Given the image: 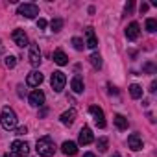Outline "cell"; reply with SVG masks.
I'll return each instance as SVG.
<instances>
[{"label":"cell","instance_id":"1","mask_svg":"<svg viewBox=\"0 0 157 157\" xmlns=\"http://www.w3.org/2000/svg\"><path fill=\"white\" fill-rule=\"evenodd\" d=\"M35 150L41 157H52L56 153V144L50 137H41L37 139V144H35Z\"/></svg>","mask_w":157,"mask_h":157},{"label":"cell","instance_id":"2","mask_svg":"<svg viewBox=\"0 0 157 157\" xmlns=\"http://www.w3.org/2000/svg\"><path fill=\"white\" fill-rule=\"evenodd\" d=\"M0 124H2L4 129H15L17 128V115L11 107H4L2 109V115H0Z\"/></svg>","mask_w":157,"mask_h":157},{"label":"cell","instance_id":"3","mask_svg":"<svg viewBox=\"0 0 157 157\" xmlns=\"http://www.w3.org/2000/svg\"><path fill=\"white\" fill-rule=\"evenodd\" d=\"M65 83H67V76H65L61 70H56V72L52 74V78H50L52 89H54L56 93H61V91L65 89Z\"/></svg>","mask_w":157,"mask_h":157},{"label":"cell","instance_id":"4","mask_svg":"<svg viewBox=\"0 0 157 157\" xmlns=\"http://www.w3.org/2000/svg\"><path fill=\"white\" fill-rule=\"evenodd\" d=\"M17 13L26 17V19H35L39 15V6L37 4H21L17 8Z\"/></svg>","mask_w":157,"mask_h":157},{"label":"cell","instance_id":"5","mask_svg":"<svg viewBox=\"0 0 157 157\" xmlns=\"http://www.w3.org/2000/svg\"><path fill=\"white\" fill-rule=\"evenodd\" d=\"M30 153V146L26 140H13L11 142V155L15 157H24Z\"/></svg>","mask_w":157,"mask_h":157},{"label":"cell","instance_id":"6","mask_svg":"<svg viewBox=\"0 0 157 157\" xmlns=\"http://www.w3.org/2000/svg\"><path fill=\"white\" fill-rule=\"evenodd\" d=\"M11 39H13V41H15V44H17V46H21V48H24V46H28V44H30V43H28V35L24 33V30H13Z\"/></svg>","mask_w":157,"mask_h":157},{"label":"cell","instance_id":"7","mask_svg":"<svg viewBox=\"0 0 157 157\" xmlns=\"http://www.w3.org/2000/svg\"><path fill=\"white\" fill-rule=\"evenodd\" d=\"M89 113L94 117V122L98 128H105V118H104V111L98 107V105H91L89 107Z\"/></svg>","mask_w":157,"mask_h":157},{"label":"cell","instance_id":"8","mask_svg":"<svg viewBox=\"0 0 157 157\" xmlns=\"http://www.w3.org/2000/svg\"><path fill=\"white\" fill-rule=\"evenodd\" d=\"M28 59H30L32 67H39L41 65V50H39L37 44H30V56H28Z\"/></svg>","mask_w":157,"mask_h":157},{"label":"cell","instance_id":"9","mask_svg":"<svg viewBox=\"0 0 157 157\" xmlns=\"http://www.w3.org/2000/svg\"><path fill=\"white\" fill-rule=\"evenodd\" d=\"M30 105H33V107H41L43 104H44V93L41 91V89H35V91H32V94H30Z\"/></svg>","mask_w":157,"mask_h":157},{"label":"cell","instance_id":"10","mask_svg":"<svg viewBox=\"0 0 157 157\" xmlns=\"http://www.w3.org/2000/svg\"><path fill=\"white\" fill-rule=\"evenodd\" d=\"M41 83H43V74L39 70H33V72L28 74V78H26V85L28 87H39Z\"/></svg>","mask_w":157,"mask_h":157},{"label":"cell","instance_id":"11","mask_svg":"<svg viewBox=\"0 0 157 157\" xmlns=\"http://www.w3.org/2000/svg\"><path fill=\"white\" fill-rule=\"evenodd\" d=\"M128 148H129V150H133V151L142 150V139H140V135H139V133H131V135L128 137Z\"/></svg>","mask_w":157,"mask_h":157},{"label":"cell","instance_id":"12","mask_svg":"<svg viewBox=\"0 0 157 157\" xmlns=\"http://www.w3.org/2000/svg\"><path fill=\"white\" fill-rule=\"evenodd\" d=\"M80 144H83V146H87V144H91L93 140H94V135H93V131H91V128H83L82 131H80Z\"/></svg>","mask_w":157,"mask_h":157},{"label":"cell","instance_id":"13","mask_svg":"<svg viewBox=\"0 0 157 157\" xmlns=\"http://www.w3.org/2000/svg\"><path fill=\"white\" fill-rule=\"evenodd\" d=\"M85 46H89V48H96L98 46V39H96V35H94V30L89 26V28H85Z\"/></svg>","mask_w":157,"mask_h":157},{"label":"cell","instance_id":"14","mask_svg":"<svg viewBox=\"0 0 157 157\" xmlns=\"http://www.w3.org/2000/svg\"><path fill=\"white\" fill-rule=\"evenodd\" d=\"M139 33H140V28H139V24H137V22H131V24L126 28V37H128L129 41H137Z\"/></svg>","mask_w":157,"mask_h":157},{"label":"cell","instance_id":"15","mask_svg":"<svg viewBox=\"0 0 157 157\" xmlns=\"http://www.w3.org/2000/svg\"><path fill=\"white\" fill-rule=\"evenodd\" d=\"M59 118H61V122H63L65 126H72L74 120H76V109H68V111H65Z\"/></svg>","mask_w":157,"mask_h":157},{"label":"cell","instance_id":"16","mask_svg":"<svg viewBox=\"0 0 157 157\" xmlns=\"http://www.w3.org/2000/svg\"><path fill=\"white\" fill-rule=\"evenodd\" d=\"M70 87H72V91H74V93H83V89H85V85H83V80H82L80 76H74V78H72Z\"/></svg>","mask_w":157,"mask_h":157},{"label":"cell","instance_id":"17","mask_svg":"<svg viewBox=\"0 0 157 157\" xmlns=\"http://www.w3.org/2000/svg\"><path fill=\"white\" fill-rule=\"evenodd\" d=\"M54 63H57L59 67L67 65V63H68V57H67V54H65L63 50H56V52H54Z\"/></svg>","mask_w":157,"mask_h":157},{"label":"cell","instance_id":"18","mask_svg":"<svg viewBox=\"0 0 157 157\" xmlns=\"http://www.w3.org/2000/svg\"><path fill=\"white\" fill-rule=\"evenodd\" d=\"M63 153L65 155H76V151H78V146H76V142H70V140H67V142H63Z\"/></svg>","mask_w":157,"mask_h":157},{"label":"cell","instance_id":"19","mask_svg":"<svg viewBox=\"0 0 157 157\" xmlns=\"http://www.w3.org/2000/svg\"><path fill=\"white\" fill-rule=\"evenodd\" d=\"M115 126L120 129V131H124V129H128V118L124 117V115H115Z\"/></svg>","mask_w":157,"mask_h":157},{"label":"cell","instance_id":"20","mask_svg":"<svg viewBox=\"0 0 157 157\" xmlns=\"http://www.w3.org/2000/svg\"><path fill=\"white\" fill-rule=\"evenodd\" d=\"M129 94H131V98H140L142 96V87L137 85V83L129 85Z\"/></svg>","mask_w":157,"mask_h":157},{"label":"cell","instance_id":"21","mask_svg":"<svg viewBox=\"0 0 157 157\" xmlns=\"http://www.w3.org/2000/svg\"><path fill=\"white\" fill-rule=\"evenodd\" d=\"M89 61H91V65H93L94 68H102V56H100V54H93V56L89 57Z\"/></svg>","mask_w":157,"mask_h":157},{"label":"cell","instance_id":"22","mask_svg":"<svg viewBox=\"0 0 157 157\" xmlns=\"http://www.w3.org/2000/svg\"><path fill=\"white\" fill-rule=\"evenodd\" d=\"M50 28H52V32H61V28H63V21H61V19H54V21L50 22Z\"/></svg>","mask_w":157,"mask_h":157},{"label":"cell","instance_id":"23","mask_svg":"<svg viewBox=\"0 0 157 157\" xmlns=\"http://www.w3.org/2000/svg\"><path fill=\"white\" fill-rule=\"evenodd\" d=\"M146 30H148L150 33H153V32L157 30V21H155V19H148V21H146Z\"/></svg>","mask_w":157,"mask_h":157},{"label":"cell","instance_id":"24","mask_svg":"<svg viewBox=\"0 0 157 157\" xmlns=\"http://www.w3.org/2000/svg\"><path fill=\"white\" fill-rule=\"evenodd\" d=\"M72 44H74V48H76V50H83V46H85V44H83V41H82L80 37H72Z\"/></svg>","mask_w":157,"mask_h":157},{"label":"cell","instance_id":"25","mask_svg":"<svg viewBox=\"0 0 157 157\" xmlns=\"http://www.w3.org/2000/svg\"><path fill=\"white\" fill-rule=\"evenodd\" d=\"M15 65H17V57H15V56H8V57H6V67H8V68H13Z\"/></svg>","mask_w":157,"mask_h":157},{"label":"cell","instance_id":"26","mask_svg":"<svg viewBox=\"0 0 157 157\" xmlns=\"http://www.w3.org/2000/svg\"><path fill=\"white\" fill-rule=\"evenodd\" d=\"M98 150H100V151H105V150H107V139H105V137L98 139Z\"/></svg>","mask_w":157,"mask_h":157},{"label":"cell","instance_id":"27","mask_svg":"<svg viewBox=\"0 0 157 157\" xmlns=\"http://www.w3.org/2000/svg\"><path fill=\"white\" fill-rule=\"evenodd\" d=\"M46 24H48V22H46L44 19H39V21H37V28H41V30H43V28H46Z\"/></svg>","mask_w":157,"mask_h":157},{"label":"cell","instance_id":"28","mask_svg":"<svg viewBox=\"0 0 157 157\" xmlns=\"http://www.w3.org/2000/svg\"><path fill=\"white\" fill-rule=\"evenodd\" d=\"M24 133H28V129L22 126V128H17V135H24Z\"/></svg>","mask_w":157,"mask_h":157},{"label":"cell","instance_id":"29","mask_svg":"<svg viewBox=\"0 0 157 157\" xmlns=\"http://www.w3.org/2000/svg\"><path fill=\"white\" fill-rule=\"evenodd\" d=\"M133 11V2H129L128 6H126V13H131Z\"/></svg>","mask_w":157,"mask_h":157},{"label":"cell","instance_id":"30","mask_svg":"<svg viewBox=\"0 0 157 157\" xmlns=\"http://www.w3.org/2000/svg\"><path fill=\"white\" fill-rule=\"evenodd\" d=\"M144 68H146L148 72H153V65H151V63H146V65H144Z\"/></svg>","mask_w":157,"mask_h":157},{"label":"cell","instance_id":"31","mask_svg":"<svg viewBox=\"0 0 157 157\" xmlns=\"http://www.w3.org/2000/svg\"><path fill=\"white\" fill-rule=\"evenodd\" d=\"M144 11H148V4H140V13H144Z\"/></svg>","mask_w":157,"mask_h":157},{"label":"cell","instance_id":"32","mask_svg":"<svg viewBox=\"0 0 157 157\" xmlns=\"http://www.w3.org/2000/svg\"><path fill=\"white\" fill-rule=\"evenodd\" d=\"M155 89H157V83H155V82H151V85H150V91H151V93H155Z\"/></svg>","mask_w":157,"mask_h":157},{"label":"cell","instance_id":"33","mask_svg":"<svg viewBox=\"0 0 157 157\" xmlns=\"http://www.w3.org/2000/svg\"><path fill=\"white\" fill-rule=\"evenodd\" d=\"M83 157H96V155H94V153H85Z\"/></svg>","mask_w":157,"mask_h":157},{"label":"cell","instance_id":"34","mask_svg":"<svg viewBox=\"0 0 157 157\" xmlns=\"http://www.w3.org/2000/svg\"><path fill=\"white\" fill-rule=\"evenodd\" d=\"M2 157H15V155H10V153H4Z\"/></svg>","mask_w":157,"mask_h":157},{"label":"cell","instance_id":"35","mask_svg":"<svg viewBox=\"0 0 157 157\" xmlns=\"http://www.w3.org/2000/svg\"><path fill=\"white\" fill-rule=\"evenodd\" d=\"M111 157H120V153H113V155H111Z\"/></svg>","mask_w":157,"mask_h":157}]
</instances>
